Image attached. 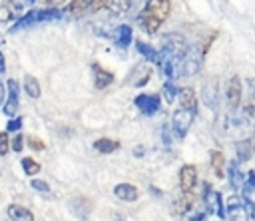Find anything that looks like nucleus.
<instances>
[{"label": "nucleus", "instance_id": "30", "mask_svg": "<svg viewBox=\"0 0 255 221\" xmlns=\"http://www.w3.org/2000/svg\"><path fill=\"white\" fill-rule=\"evenodd\" d=\"M22 125H24V119L14 115L12 119H8V123H6V131H20Z\"/></svg>", "mask_w": 255, "mask_h": 221}, {"label": "nucleus", "instance_id": "20", "mask_svg": "<svg viewBox=\"0 0 255 221\" xmlns=\"http://www.w3.org/2000/svg\"><path fill=\"white\" fill-rule=\"evenodd\" d=\"M131 38H133L131 26H128V24H120V26L116 28L114 40H116L120 46H129V44H131Z\"/></svg>", "mask_w": 255, "mask_h": 221}, {"label": "nucleus", "instance_id": "17", "mask_svg": "<svg viewBox=\"0 0 255 221\" xmlns=\"http://www.w3.org/2000/svg\"><path fill=\"white\" fill-rule=\"evenodd\" d=\"M135 50L143 56V60H147L151 64H159V50H155L151 44L141 42V40H135Z\"/></svg>", "mask_w": 255, "mask_h": 221}, {"label": "nucleus", "instance_id": "38", "mask_svg": "<svg viewBox=\"0 0 255 221\" xmlns=\"http://www.w3.org/2000/svg\"><path fill=\"white\" fill-rule=\"evenodd\" d=\"M12 20V10L8 6H0V22H10Z\"/></svg>", "mask_w": 255, "mask_h": 221}, {"label": "nucleus", "instance_id": "46", "mask_svg": "<svg viewBox=\"0 0 255 221\" xmlns=\"http://www.w3.org/2000/svg\"><path fill=\"white\" fill-rule=\"evenodd\" d=\"M253 147H255V139H253Z\"/></svg>", "mask_w": 255, "mask_h": 221}, {"label": "nucleus", "instance_id": "29", "mask_svg": "<svg viewBox=\"0 0 255 221\" xmlns=\"http://www.w3.org/2000/svg\"><path fill=\"white\" fill-rule=\"evenodd\" d=\"M88 10V0H72V4L68 6V12L72 16H80Z\"/></svg>", "mask_w": 255, "mask_h": 221}, {"label": "nucleus", "instance_id": "25", "mask_svg": "<svg viewBox=\"0 0 255 221\" xmlns=\"http://www.w3.org/2000/svg\"><path fill=\"white\" fill-rule=\"evenodd\" d=\"M112 14H126L131 6V0H110L108 2Z\"/></svg>", "mask_w": 255, "mask_h": 221}, {"label": "nucleus", "instance_id": "36", "mask_svg": "<svg viewBox=\"0 0 255 221\" xmlns=\"http://www.w3.org/2000/svg\"><path fill=\"white\" fill-rule=\"evenodd\" d=\"M108 2H110V0H90L88 6H90L92 12H98V10H102L104 6H108Z\"/></svg>", "mask_w": 255, "mask_h": 221}, {"label": "nucleus", "instance_id": "35", "mask_svg": "<svg viewBox=\"0 0 255 221\" xmlns=\"http://www.w3.org/2000/svg\"><path fill=\"white\" fill-rule=\"evenodd\" d=\"M34 2H36V0H12V8L18 10V12H22V10L30 8Z\"/></svg>", "mask_w": 255, "mask_h": 221}, {"label": "nucleus", "instance_id": "9", "mask_svg": "<svg viewBox=\"0 0 255 221\" xmlns=\"http://www.w3.org/2000/svg\"><path fill=\"white\" fill-rule=\"evenodd\" d=\"M6 86H8V102H4L2 110H4V115L6 117H14L16 115V110L20 106V102H18V98H20V86H18L16 80H8Z\"/></svg>", "mask_w": 255, "mask_h": 221}, {"label": "nucleus", "instance_id": "16", "mask_svg": "<svg viewBox=\"0 0 255 221\" xmlns=\"http://www.w3.org/2000/svg\"><path fill=\"white\" fill-rule=\"evenodd\" d=\"M114 195L120 199V201H126V203H131L137 199V189L129 183H120L114 187Z\"/></svg>", "mask_w": 255, "mask_h": 221}, {"label": "nucleus", "instance_id": "18", "mask_svg": "<svg viewBox=\"0 0 255 221\" xmlns=\"http://www.w3.org/2000/svg\"><path fill=\"white\" fill-rule=\"evenodd\" d=\"M6 213H8V217H10V219H14V221H34L32 211H30V209H26L24 205H18V203L8 205Z\"/></svg>", "mask_w": 255, "mask_h": 221}, {"label": "nucleus", "instance_id": "42", "mask_svg": "<svg viewBox=\"0 0 255 221\" xmlns=\"http://www.w3.org/2000/svg\"><path fill=\"white\" fill-rule=\"evenodd\" d=\"M247 211H249V219H255V201L247 203Z\"/></svg>", "mask_w": 255, "mask_h": 221}, {"label": "nucleus", "instance_id": "1", "mask_svg": "<svg viewBox=\"0 0 255 221\" xmlns=\"http://www.w3.org/2000/svg\"><path fill=\"white\" fill-rule=\"evenodd\" d=\"M171 12L169 0H147L143 10L137 14V24L145 34H155Z\"/></svg>", "mask_w": 255, "mask_h": 221}, {"label": "nucleus", "instance_id": "43", "mask_svg": "<svg viewBox=\"0 0 255 221\" xmlns=\"http://www.w3.org/2000/svg\"><path fill=\"white\" fill-rule=\"evenodd\" d=\"M6 72V62H4V54H0V74Z\"/></svg>", "mask_w": 255, "mask_h": 221}, {"label": "nucleus", "instance_id": "8", "mask_svg": "<svg viewBox=\"0 0 255 221\" xmlns=\"http://www.w3.org/2000/svg\"><path fill=\"white\" fill-rule=\"evenodd\" d=\"M203 201H205V209H207V213L225 219V209H223V205H221V193H219V191H215V189H211L209 185H205Z\"/></svg>", "mask_w": 255, "mask_h": 221}, {"label": "nucleus", "instance_id": "5", "mask_svg": "<svg viewBox=\"0 0 255 221\" xmlns=\"http://www.w3.org/2000/svg\"><path fill=\"white\" fill-rule=\"evenodd\" d=\"M199 66H201V54H199V48H197V46L187 48L185 56L181 58V70H179V74L185 76V78H189V76L197 74Z\"/></svg>", "mask_w": 255, "mask_h": 221}, {"label": "nucleus", "instance_id": "39", "mask_svg": "<svg viewBox=\"0 0 255 221\" xmlns=\"http://www.w3.org/2000/svg\"><path fill=\"white\" fill-rule=\"evenodd\" d=\"M22 143H24V135L22 133H16V137L12 139V149L14 151H22Z\"/></svg>", "mask_w": 255, "mask_h": 221}, {"label": "nucleus", "instance_id": "21", "mask_svg": "<svg viewBox=\"0 0 255 221\" xmlns=\"http://www.w3.org/2000/svg\"><path fill=\"white\" fill-rule=\"evenodd\" d=\"M94 149L98 153H114L116 149H120V141L118 139H110V137H102L94 141Z\"/></svg>", "mask_w": 255, "mask_h": 221}, {"label": "nucleus", "instance_id": "26", "mask_svg": "<svg viewBox=\"0 0 255 221\" xmlns=\"http://www.w3.org/2000/svg\"><path fill=\"white\" fill-rule=\"evenodd\" d=\"M161 96H163V100L167 102V104H171L173 102V98L177 96V88H175V84L167 78V82L161 86Z\"/></svg>", "mask_w": 255, "mask_h": 221}, {"label": "nucleus", "instance_id": "23", "mask_svg": "<svg viewBox=\"0 0 255 221\" xmlns=\"http://www.w3.org/2000/svg\"><path fill=\"white\" fill-rule=\"evenodd\" d=\"M24 92H26L30 98H34V100H38L40 94H42V90H40V82H38L34 76H30V74L24 76Z\"/></svg>", "mask_w": 255, "mask_h": 221}, {"label": "nucleus", "instance_id": "37", "mask_svg": "<svg viewBox=\"0 0 255 221\" xmlns=\"http://www.w3.org/2000/svg\"><path fill=\"white\" fill-rule=\"evenodd\" d=\"M38 2H40L42 8H58V6H62L66 0H38Z\"/></svg>", "mask_w": 255, "mask_h": 221}, {"label": "nucleus", "instance_id": "40", "mask_svg": "<svg viewBox=\"0 0 255 221\" xmlns=\"http://www.w3.org/2000/svg\"><path fill=\"white\" fill-rule=\"evenodd\" d=\"M163 143H165V145H169V143H171V135H169L167 125H163Z\"/></svg>", "mask_w": 255, "mask_h": 221}, {"label": "nucleus", "instance_id": "31", "mask_svg": "<svg viewBox=\"0 0 255 221\" xmlns=\"http://www.w3.org/2000/svg\"><path fill=\"white\" fill-rule=\"evenodd\" d=\"M28 147L34 151H42V149H46V143L42 139H38L36 135H28Z\"/></svg>", "mask_w": 255, "mask_h": 221}, {"label": "nucleus", "instance_id": "4", "mask_svg": "<svg viewBox=\"0 0 255 221\" xmlns=\"http://www.w3.org/2000/svg\"><path fill=\"white\" fill-rule=\"evenodd\" d=\"M187 42L181 34L177 32H171V34H165L161 38V52H167V54H173L177 58H183L185 52H187Z\"/></svg>", "mask_w": 255, "mask_h": 221}, {"label": "nucleus", "instance_id": "3", "mask_svg": "<svg viewBox=\"0 0 255 221\" xmlns=\"http://www.w3.org/2000/svg\"><path fill=\"white\" fill-rule=\"evenodd\" d=\"M193 117H195V111L193 110H187V108H179L173 111L171 115V131L175 133V137L183 139L193 123Z\"/></svg>", "mask_w": 255, "mask_h": 221}, {"label": "nucleus", "instance_id": "13", "mask_svg": "<svg viewBox=\"0 0 255 221\" xmlns=\"http://www.w3.org/2000/svg\"><path fill=\"white\" fill-rule=\"evenodd\" d=\"M92 72H94V86L98 90H104L114 82V74L104 70L100 64H92Z\"/></svg>", "mask_w": 255, "mask_h": 221}, {"label": "nucleus", "instance_id": "28", "mask_svg": "<svg viewBox=\"0 0 255 221\" xmlns=\"http://www.w3.org/2000/svg\"><path fill=\"white\" fill-rule=\"evenodd\" d=\"M241 197L245 203H253L255 201V185L249 183V181H243L241 185Z\"/></svg>", "mask_w": 255, "mask_h": 221}, {"label": "nucleus", "instance_id": "32", "mask_svg": "<svg viewBox=\"0 0 255 221\" xmlns=\"http://www.w3.org/2000/svg\"><path fill=\"white\" fill-rule=\"evenodd\" d=\"M10 145H12V141H10L8 133L6 131H0V155H6L8 149H10Z\"/></svg>", "mask_w": 255, "mask_h": 221}, {"label": "nucleus", "instance_id": "12", "mask_svg": "<svg viewBox=\"0 0 255 221\" xmlns=\"http://www.w3.org/2000/svg\"><path fill=\"white\" fill-rule=\"evenodd\" d=\"M197 183V169L195 165H183L179 169V185L181 191H193Z\"/></svg>", "mask_w": 255, "mask_h": 221}, {"label": "nucleus", "instance_id": "44", "mask_svg": "<svg viewBox=\"0 0 255 221\" xmlns=\"http://www.w3.org/2000/svg\"><path fill=\"white\" fill-rule=\"evenodd\" d=\"M247 84H249V90H251V94L255 96V78H249V80H247Z\"/></svg>", "mask_w": 255, "mask_h": 221}, {"label": "nucleus", "instance_id": "34", "mask_svg": "<svg viewBox=\"0 0 255 221\" xmlns=\"http://www.w3.org/2000/svg\"><path fill=\"white\" fill-rule=\"evenodd\" d=\"M251 123H255V102H251V104H247V106H243V111H241Z\"/></svg>", "mask_w": 255, "mask_h": 221}, {"label": "nucleus", "instance_id": "14", "mask_svg": "<svg viewBox=\"0 0 255 221\" xmlns=\"http://www.w3.org/2000/svg\"><path fill=\"white\" fill-rule=\"evenodd\" d=\"M177 98H179L181 108H187V110L197 111V96H195V90L193 88H179L177 90Z\"/></svg>", "mask_w": 255, "mask_h": 221}, {"label": "nucleus", "instance_id": "24", "mask_svg": "<svg viewBox=\"0 0 255 221\" xmlns=\"http://www.w3.org/2000/svg\"><path fill=\"white\" fill-rule=\"evenodd\" d=\"M20 165H22L24 173L30 175V177H34L36 173H40V163H38L36 159H32V157H24V159L20 161Z\"/></svg>", "mask_w": 255, "mask_h": 221}, {"label": "nucleus", "instance_id": "22", "mask_svg": "<svg viewBox=\"0 0 255 221\" xmlns=\"http://www.w3.org/2000/svg\"><path fill=\"white\" fill-rule=\"evenodd\" d=\"M243 181H245V175L239 169V159L237 161H231V165H229V185L233 189H241Z\"/></svg>", "mask_w": 255, "mask_h": 221}, {"label": "nucleus", "instance_id": "7", "mask_svg": "<svg viewBox=\"0 0 255 221\" xmlns=\"http://www.w3.org/2000/svg\"><path fill=\"white\" fill-rule=\"evenodd\" d=\"M133 104L141 111V115H145V117H151L153 113H157V110L161 106L157 94H139V96H135Z\"/></svg>", "mask_w": 255, "mask_h": 221}, {"label": "nucleus", "instance_id": "19", "mask_svg": "<svg viewBox=\"0 0 255 221\" xmlns=\"http://www.w3.org/2000/svg\"><path fill=\"white\" fill-rule=\"evenodd\" d=\"M235 151H237V159H239V163L249 161L251 155L255 153L253 141H251V139H239V141L235 143Z\"/></svg>", "mask_w": 255, "mask_h": 221}, {"label": "nucleus", "instance_id": "33", "mask_svg": "<svg viewBox=\"0 0 255 221\" xmlns=\"http://www.w3.org/2000/svg\"><path fill=\"white\" fill-rule=\"evenodd\" d=\"M30 185H32V189L42 191V193H48V191H50V185H48V181H44V179H32Z\"/></svg>", "mask_w": 255, "mask_h": 221}, {"label": "nucleus", "instance_id": "11", "mask_svg": "<svg viewBox=\"0 0 255 221\" xmlns=\"http://www.w3.org/2000/svg\"><path fill=\"white\" fill-rule=\"evenodd\" d=\"M227 104H229L231 111H235L241 106V80H239V76H233L227 82Z\"/></svg>", "mask_w": 255, "mask_h": 221}, {"label": "nucleus", "instance_id": "41", "mask_svg": "<svg viewBox=\"0 0 255 221\" xmlns=\"http://www.w3.org/2000/svg\"><path fill=\"white\" fill-rule=\"evenodd\" d=\"M4 102H6V88H4V84L0 82V108L4 106Z\"/></svg>", "mask_w": 255, "mask_h": 221}, {"label": "nucleus", "instance_id": "15", "mask_svg": "<svg viewBox=\"0 0 255 221\" xmlns=\"http://www.w3.org/2000/svg\"><path fill=\"white\" fill-rule=\"evenodd\" d=\"M149 76H151V70H147L143 64H141V66H135V68L131 70L129 78H128V84H133V86L141 88V86H145V84H147Z\"/></svg>", "mask_w": 255, "mask_h": 221}, {"label": "nucleus", "instance_id": "10", "mask_svg": "<svg viewBox=\"0 0 255 221\" xmlns=\"http://www.w3.org/2000/svg\"><path fill=\"white\" fill-rule=\"evenodd\" d=\"M201 98L205 102V106L209 110H215L217 104H219V88H217V80L215 78H209L203 88H201Z\"/></svg>", "mask_w": 255, "mask_h": 221}, {"label": "nucleus", "instance_id": "45", "mask_svg": "<svg viewBox=\"0 0 255 221\" xmlns=\"http://www.w3.org/2000/svg\"><path fill=\"white\" fill-rule=\"evenodd\" d=\"M133 155H143V147H141V145H137V147L133 149Z\"/></svg>", "mask_w": 255, "mask_h": 221}, {"label": "nucleus", "instance_id": "27", "mask_svg": "<svg viewBox=\"0 0 255 221\" xmlns=\"http://www.w3.org/2000/svg\"><path fill=\"white\" fill-rule=\"evenodd\" d=\"M223 163H225V159H223V153L221 151H211V167H213V171H215V175H223Z\"/></svg>", "mask_w": 255, "mask_h": 221}, {"label": "nucleus", "instance_id": "6", "mask_svg": "<svg viewBox=\"0 0 255 221\" xmlns=\"http://www.w3.org/2000/svg\"><path fill=\"white\" fill-rule=\"evenodd\" d=\"M225 219H233V221H243V219H249L247 203L243 201V197L231 195V197L227 199V205H225Z\"/></svg>", "mask_w": 255, "mask_h": 221}, {"label": "nucleus", "instance_id": "2", "mask_svg": "<svg viewBox=\"0 0 255 221\" xmlns=\"http://www.w3.org/2000/svg\"><path fill=\"white\" fill-rule=\"evenodd\" d=\"M60 18H62V14L58 8H38V10H30L28 14H24L18 20V24H14L10 30L16 32L20 28H28V26L38 24V22H50V20H60Z\"/></svg>", "mask_w": 255, "mask_h": 221}]
</instances>
